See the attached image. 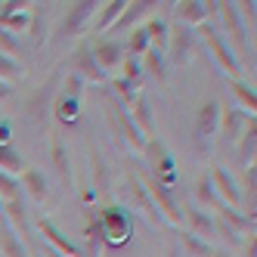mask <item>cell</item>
Returning <instances> with one entry per match:
<instances>
[{
    "instance_id": "6da1fadb",
    "label": "cell",
    "mask_w": 257,
    "mask_h": 257,
    "mask_svg": "<svg viewBox=\"0 0 257 257\" xmlns=\"http://www.w3.org/2000/svg\"><path fill=\"white\" fill-rule=\"evenodd\" d=\"M195 38H205V47H208V53H211V59L223 68L232 81H242V62L235 59V53H232V47L226 44L223 34H217V31L205 22V25L195 28Z\"/></svg>"
},
{
    "instance_id": "7a4b0ae2",
    "label": "cell",
    "mask_w": 257,
    "mask_h": 257,
    "mask_svg": "<svg viewBox=\"0 0 257 257\" xmlns=\"http://www.w3.org/2000/svg\"><path fill=\"white\" fill-rule=\"evenodd\" d=\"M220 108H223V102L208 99L198 108V115H195V146H198L201 158L211 155L214 143L220 140Z\"/></svg>"
},
{
    "instance_id": "3957f363",
    "label": "cell",
    "mask_w": 257,
    "mask_h": 257,
    "mask_svg": "<svg viewBox=\"0 0 257 257\" xmlns=\"http://www.w3.org/2000/svg\"><path fill=\"white\" fill-rule=\"evenodd\" d=\"M99 7L102 4H96V0H81V4H71L68 13H65V19H62V25H59L56 38L59 41H75V38H81V34H87V28L93 25Z\"/></svg>"
},
{
    "instance_id": "277c9868",
    "label": "cell",
    "mask_w": 257,
    "mask_h": 257,
    "mask_svg": "<svg viewBox=\"0 0 257 257\" xmlns=\"http://www.w3.org/2000/svg\"><path fill=\"white\" fill-rule=\"evenodd\" d=\"M195 50H198V38H195V31L186 28V25H177L171 31V38H168V50H164V62L174 65V68H186L195 56Z\"/></svg>"
},
{
    "instance_id": "5b68a950",
    "label": "cell",
    "mask_w": 257,
    "mask_h": 257,
    "mask_svg": "<svg viewBox=\"0 0 257 257\" xmlns=\"http://www.w3.org/2000/svg\"><path fill=\"white\" fill-rule=\"evenodd\" d=\"M108 127H112L115 140H118L121 146H127L131 152H143V149H146V137L134 127L131 115H127L115 99H108Z\"/></svg>"
},
{
    "instance_id": "8992f818",
    "label": "cell",
    "mask_w": 257,
    "mask_h": 257,
    "mask_svg": "<svg viewBox=\"0 0 257 257\" xmlns=\"http://www.w3.org/2000/svg\"><path fill=\"white\" fill-rule=\"evenodd\" d=\"M217 211H220V217L214 220V226H217V232H220V235H223V242L235 245V242H242L245 235H254V220H251V217H245L242 211L226 208V205H220Z\"/></svg>"
},
{
    "instance_id": "52a82bcc",
    "label": "cell",
    "mask_w": 257,
    "mask_h": 257,
    "mask_svg": "<svg viewBox=\"0 0 257 257\" xmlns=\"http://www.w3.org/2000/svg\"><path fill=\"white\" fill-rule=\"evenodd\" d=\"M251 124H254V115L242 112V108H235V105L220 108V140H223L226 146H235L238 137H242Z\"/></svg>"
},
{
    "instance_id": "ba28073f",
    "label": "cell",
    "mask_w": 257,
    "mask_h": 257,
    "mask_svg": "<svg viewBox=\"0 0 257 257\" xmlns=\"http://www.w3.org/2000/svg\"><path fill=\"white\" fill-rule=\"evenodd\" d=\"M146 192H149L152 205H155V211L161 214L164 223H171V226H183V211L177 208V201H174L171 189H164L155 177H149V186H146Z\"/></svg>"
},
{
    "instance_id": "9c48e42d",
    "label": "cell",
    "mask_w": 257,
    "mask_h": 257,
    "mask_svg": "<svg viewBox=\"0 0 257 257\" xmlns=\"http://www.w3.org/2000/svg\"><path fill=\"white\" fill-rule=\"evenodd\" d=\"M208 177H211V186H214V192L220 198V205L226 201V208H238V201H242V189H238L235 177L226 168H214Z\"/></svg>"
},
{
    "instance_id": "30bf717a",
    "label": "cell",
    "mask_w": 257,
    "mask_h": 257,
    "mask_svg": "<svg viewBox=\"0 0 257 257\" xmlns=\"http://www.w3.org/2000/svg\"><path fill=\"white\" fill-rule=\"evenodd\" d=\"M71 75L81 78L84 84H102V81H108L102 71H99V65L93 59V53H90V47H78L75 50V56H71Z\"/></svg>"
},
{
    "instance_id": "8fae6325",
    "label": "cell",
    "mask_w": 257,
    "mask_h": 257,
    "mask_svg": "<svg viewBox=\"0 0 257 257\" xmlns=\"http://www.w3.org/2000/svg\"><path fill=\"white\" fill-rule=\"evenodd\" d=\"M214 13H220V19L226 22V31L235 41L238 53H248V38H245V25H242V13H238V7L226 0V4H214Z\"/></svg>"
},
{
    "instance_id": "7c38bea8",
    "label": "cell",
    "mask_w": 257,
    "mask_h": 257,
    "mask_svg": "<svg viewBox=\"0 0 257 257\" xmlns=\"http://www.w3.org/2000/svg\"><path fill=\"white\" fill-rule=\"evenodd\" d=\"M38 232H41L44 242L50 245V251H56V254H62V257H81L78 245H71L68 238L56 229V223H53L50 217H41V220H38Z\"/></svg>"
},
{
    "instance_id": "4fadbf2b",
    "label": "cell",
    "mask_w": 257,
    "mask_h": 257,
    "mask_svg": "<svg viewBox=\"0 0 257 257\" xmlns=\"http://www.w3.org/2000/svg\"><path fill=\"white\" fill-rule=\"evenodd\" d=\"M19 186H22V195H28L31 205L44 208L47 201H50V183H47V177L41 171H22Z\"/></svg>"
},
{
    "instance_id": "5bb4252c",
    "label": "cell",
    "mask_w": 257,
    "mask_h": 257,
    "mask_svg": "<svg viewBox=\"0 0 257 257\" xmlns=\"http://www.w3.org/2000/svg\"><path fill=\"white\" fill-rule=\"evenodd\" d=\"M208 16H214V4H201V0H183L177 4V25H186V28H198L208 22Z\"/></svg>"
},
{
    "instance_id": "9a60e30c",
    "label": "cell",
    "mask_w": 257,
    "mask_h": 257,
    "mask_svg": "<svg viewBox=\"0 0 257 257\" xmlns=\"http://www.w3.org/2000/svg\"><path fill=\"white\" fill-rule=\"evenodd\" d=\"M183 223H186V232H192L195 238H201V242H211V238L217 235L214 217L208 211H201V208H189L186 214H183Z\"/></svg>"
},
{
    "instance_id": "2e32d148",
    "label": "cell",
    "mask_w": 257,
    "mask_h": 257,
    "mask_svg": "<svg viewBox=\"0 0 257 257\" xmlns=\"http://www.w3.org/2000/svg\"><path fill=\"white\" fill-rule=\"evenodd\" d=\"M93 59H96V65H99V71L102 75H108V71H115L121 62H124V44H115V41H99L93 50Z\"/></svg>"
},
{
    "instance_id": "e0dca14e",
    "label": "cell",
    "mask_w": 257,
    "mask_h": 257,
    "mask_svg": "<svg viewBox=\"0 0 257 257\" xmlns=\"http://www.w3.org/2000/svg\"><path fill=\"white\" fill-rule=\"evenodd\" d=\"M4 217H7V223L13 226V232L19 235L22 242H28V238H31V223H28V208H25V198L7 201V205H4Z\"/></svg>"
},
{
    "instance_id": "ac0fdd59",
    "label": "cell",
    "mask_w": 257,
    "mask_h": 257,
    "mask_svg": "<svg viewBox=\"0 0 257 257\" xmlns=\"http://www.w3.org/2000/svg\"><path fill=\"white\" fill-rule=\"evenodd\" d=\"M127 186H131V192H134V205H137V211L149 220L152 226H164V220H161V214L155 211V205H152V198H149V192H146V186L137 180V177H127Z\"/></svg>"
},
{
    "instance_id": "d6986e66",
    "label": "cell",
    "mask_w": 257,
    "mask_h": 257,
    "mask_svg": "<svg viewBox=\"0 0 257 257\" xmlns=\"http://www.w3.org/2000/svg\"><path fill=\"white\" fill-rule=\"evenodd\" d=\"M158 4H149V0H137V4H127L124 7V13L115 19V25L108 28V31H124V28H134L140 19H146V16H152V10H155Z\"/></svg>"
},
{
    "instance_id": "ffe728a7",
    "label": "cell",
    "mask_w": 257,
    "mask_h": 257,
    "mask_svg": "<svg viewBox=\"0 0 257 257\" xmlns=\"http://www.w3.org/2000/svg\"><path fill=\"white\" fill-rule=\"evenodd\" d=\"M0 254L4 257H28L25 242L13 232V226L7 223V217H0Z\"/></svg>"
},
{
    "instance_id": "44dd1931",
    "label": "cell",
    "mask_w": 257,
    "mask_h": 257,
    "mask_svg": "<svg viewBox=\"0 0 257 257\" xmlns=\"http://www.w3.org/2000/svg\"><path fill=\"white\" fill-rule=\"evenodd\" d=\"M131 121H134V127L143 134V137H149L152 131H155V121H152V108H149V99H146L143 93L134 99V105H131Z\"/></svg>"
},
{
    "instance_id": "7402d4cb",
    "label": "cell",
    "mask_w": 257,
    "mask_h": 257,
    "mask_svg": "<svg viewBox=\"0 0 257 257\" xmlns=\"http://www.w3.org/2000/svg\"><path fill=\"white\" fill-rule=\"evenodd\" d=\"M140 68H143L146 78H152V81H158V84L168 81V62H164V56H161V53H155V50H149V53L140 59Z\"/></svg>"
},
{
    "instance_id": "603a6c76",
    "label": "cell",
    "mask_w": 257,
    "mask_h": 257,
    "mask_svg": "<svg viewBox=\"0 0 257 257\" xmlns=\"http://www.w3.org/2000/svg\"><path fill=\"white\" fill-rule=\"evenodd\" d=\"M143 31H146V38H149V50H155V53L164 56V50H168V38H171L168 25H164L161 19H149V22L143 25Z\"/></svg>"
},
{
    "instance_id": "cb8c5ba5",
    "label": "cell",
    "mask_w": 257,
    "mask_h": 257,
    "mask_svg": "<svg viewBox=\"0 0 257 257\" xmlns=\"http://www.w3.org/2000/svg\"><path fill=\"white\" fill-rule=\"evenodd\" d=\"M254 152H257V131H254V124H251L248 131L238 137V143H235L238 164H242V168H251V164H254Z\"/></svg>"
},
{
    "instance_id": "d4e9b609",
    "label": "cell",
    "mask_w": 257,
    "mask_h": 257,
    "mask_svg": "<svg viewBox=\"0 0 257 257\" xmlns=\"http://www.w3.org/2000/svg\"><path fill=\"white\" fill-rule=\"evenodd\" d=\"M124 7H127V0H112V4H105L102 13H96V19H93V31L108 34V28L115 25V19L124 13Z\"/></svg>"
},
{
    "instance_id": "484cf974",
    "label": "cell",
    "mask_w": 257,
    "mask_h": 257,
    "mask_svg": "<svg viewBox=\"0 0 257 257\" xmlns=\"http://www.w3.org/2000/svg\"><path fill=\"white\" fill-rule=\"evenodd\" d=\"M177 235H180V245L186 251V257H214V251H217L211 242H201V238H195L186 229H177Z\"/></svg>"
},
{
    "instance_id": "4316f807",
    "label": "cell",
    "mask_w": 257,
    "mask_h": 257,
    "mask_svg": "<svg viewBox=\"0 0 257 257\" xmlns=\"http://www.w3.org/2000/svg\"><path fill=\"white\" fill-rule=\"evenodd\" d=\"M232 96L238 99L235 108H242V112H248V115L257 112V93H254V87H248L245 81H232Z\"/></svg>"
},
{
    "instance_id": "83f0119b",
    "label": "cell",
    "mask_w": 257,
    "mask_h": 257,
    "mask_svg": "<svg viewBox=\"0 0 257 257\" xmlns=\"http://www.w3.org/2000/svg\"><path fill=\"white\" fill-rule=\"evenodd\" d=\"M195 195H198L201 211H217V208H220V198H217V192H214V186H211V177H201V180H198Z\"/></svg>"
},
{
    "instance_id": "f1b7e54d",
    "label": "cell",
    "mask_w": 257,
    "mask_h": 257,
    "mask_svg": "<svg viewBox=\"0 0 257 257\" xmlns=\"http://www.w3.org/2000/svg\"><path fill=\"white\" fill-rule=\"evenodd\" d=\"M78 115H81V99L62 93L59 102H56V118H59L62 124H71V121H78Z\"/></svg>"
},
{
    "instance_id": "f546056e",
    "label": "cell",
    "mask_w": 257,
    "mask_h": 257,
    "mask_svg": "<svg viewBox=\"0 0 257 257\" xmlns=\"http://www.w3.org/2000/svg\"><path fill=\"white\" fill-rule=\"evenodd\" d=\"M0 171L10 174V177H22V171H25L22 158L16 155V152L10 149V146H0Z\"/></svg>"
},
{
    "instance_id": "4dcf8cb0",
    "label": "cell",
    "mask_w": 257,
    "mask_h": 257,
    "mask_svg": "<svg viewBox=\"0 0 257 257\" xmlns=\"http://www.w3.org/2000/svg\"><path fill=\"white\" fill-rule=\"evenodd\" d=\"M16 198H25V195H22V186H19V180L0 171V201L7 205V201H16Z\"/></svg>"
},
{
    "instance_id": "1f68e13d",
    "label": "cell",
    "mask_w": 257,
    "mask_h": 257,
    "mask_svg": "<svg viewBox=\"0 0 257 257\" xmlns=\"http://www.w3.org/2000/svg\"><path fill=\"white\" fill-rule=\"evenodd\" d=\"M50 155H53V161H56V168H59V177L68 180V177H71V168H68V155H65V146H62L59 137H53V143H50Z\"/></svg>"
},
{
    "instance_id": "d6a6232c",
    "label": "cell",
    "mask_w": 257,
    "mask_h": 257,
    "mask_svg": "<svg viewBox=\"0 0 257 257\" xmlns=\"http://www.w3.org/2000/svg\"><path fill=\"white\" fill-rule=\"evenodd\" d=\"M16 78H22V65L10 56H0V84H10Z\"/></svg>"
},
{
    "instance_id": "836d02e7",
    "label": "cell",
    "mask_w": 257,
    "mask_h": 257,
    "mask_svg": "<svg viewBox=\"0 0 257 257\" xmlns=\"http://www.w3.org/2000/svg\"><path fill=\"white\" fill-rule=\"evenodd\" d=\"M0 56H10V59L19 56V41H16L10 31H4V28H0Z\"/></svg>"
},
{
    "instance_id": "e575fe53",
    "label": "cell",
    "mask_w": 257,
    "mask_h": 257,
    "mask_svg": "<svg viewBox=\"0 0 257 257\" xmlns=\"http://www.w3.org/2000/svg\"><path fill=\"white\" fill-rule=\"evenodd\" d=\"M65 96H75V99H81V93H84V81L81 78H75V75H68L65 78V90H62Z\"/></svg>"
},
{
    "instance_id": "d590c367",
    "label": "cell",
    "mask_w": 257,
    "mask_h": 257,
    "mask_svg": "<svg viewBox=\"0 0 257 257\" xmlns=\"http://www.w3.org/2000/svg\"><path fill=\"white\" fill-rule=\"evenodd\" d=\"M93 171H96V189L99 192H108V180H105V168H102V164H99V155H93Z\"/></svg>"
},
{
    "instance_id": "8d00e7d4",
    "label": "cell",
    "mask_w": 257,
    "mask_h": 257,
    "mask_svg": "<svg viewBox=\"0 0 257 257\" xmlns=\"http://www.w3.org/2000/svg\"><path fill=\"white\" fill-rule=\"evenodd\" d=\"M10 93H13V84H0V102H4Z\"/></svg>"
},
{
    "instance_id": "74e56055",
    "label": "cell",
    "mask_w": 257,
    "mask_h": 257,
    "mask_svg": "<svg viewBox=\"0 0 257 257\" xmlns=\"http://www.w3.org/2000/svg\"><path fill=\"white\" fill-rule=\"evenodd\" d=\"M168 257H180V251H177V245H171V248H168Z\"/></svg>"
},
{
    "instance_id": "f35d334b",
    "label": "cell",
    "mask_w": 257,
    "mask_h": 257,
    "mask_svg": "<svg viewBox=\"0 0 257 257\" xmlns=\"http://www.w3.org/2000/svg\"><path fill=\"white\" fill-rule=\"evenodd\" d=\"M214 257H232V254H226V251H214Z\"/></svg>"
}]
</instances>
